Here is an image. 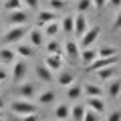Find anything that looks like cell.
I'll use <instances>...</instances> for the list:
<instances>
[{
	"instance_id": "5",
	"label": "cell",
	"mask_w": 121,
	"mask_h": 121,
	"mask_svg": "<svg viewBox=\"0 0 121 121\" xmlns=\"http://www.w3.org/2000/svg\"><path fill=\"white\" fill-rule=\"evenodd\" d=\"M99 35H101V26H89L87 28V32L79 39V47L81 48H89V47H93V43H95L97 39H99Z\"/></svg>"
},
{
	"instance_id": "11",
	"label": "cell",
	"mask_w": 121,
	"mask_h": 121,
	"mask_svg": "<svg viewBox=\"0 0 121 121\" xmlns=\"http://www.w3.org/2000/svg\"><path fill=\"white\" fill-rule=\"evenodd\" d=\"M55 20H56V12L55 10L44 8V10H39V14H36V26H39V28H43L44 24L55 22Z\"/></svg>"
},
{
	"instance_id": "27",
	"label": "cell",
	"mask_w": 121,
	"mask_h": 121,
	"mask_svg": "<svg viewBox=\"0 0 121 121\" xmlns=\"http://www.w3.org/2000/svg\"><path fill=\"white\" fill-rule=\"evenodd\" d=\"M73 24H75V16L69 14L60 20V32H65V35H73Z\"/></svg>"
},
{
	"instance_id": "1",
	"label": "cell",
	"mask_w": 121,
	"mask_h": 121,
	"mask_svg": "<svg viewBox=\"0 0 121 121\" xmlns=\"http://www.w3.org/2000/svg\"><path fill=\"white\" fill-rule=\"evenodd\" d=\"M10 111L14 115L22 117V115H28V113H36L39 111V105L35 101H28V99H14L10 103Z\"/></svg>"
},
{
	"instance_id": "17",
	"label": "cell",
	"mask_w": 121,
	"mask_h": 121,
	"mask_svg": "<svg viewBox=\"0 0 121 121\" xmlns=\"http://www.w3.org/2000/svg\"><path fill=\"white\" fill-rule=\"evenodd\" d=\"M47 52H48V55H60V56H65V44L60 43V40H56V39H48Z\"/></svg>"
},
{
	"instance_id": "35",
	"label": "cell",
	"mask_w": 121,
	"mask_h": 121,
	"mask_svg": "<svg viewBox=\"0 0 121 121\" xmlns=\"http://www.w3.org/2000/svg\"><path fill=\"white\" fill-rule=\"evenodd\" d=\"M22 4H24V6H28L30 10H39L40 0H22Z\"/></svg>"
},
{
	"instance_id": "20",
	"label": "cell",
	"mask_w": 121,
	"mask_h": 121,
	"mask_svg": "<svg viewBox=\"0 0 121 121\" xmlns=\"http://www.w3.org/2000/svg\"><path fill=\"white\" fill-rule=\"evenodd\" d=\"M121 95V79L115 77L109 81V87H107V97H111V99H117V97Z\"/></svg>"
},
{
	"instance_id": "38",
	"label": "cell",
	"mask_w": 121,
	"mask_h": 121,
	"mask_svg": "<svg viewBox=\"0 0 121 121\" xmlns=\"http://www.w3.org/2000/svg\"><path fill=\"white\" fill-rule=\"evenodd\" d=\"M20 121H40V119H39V113H28V115H22Z\"/></svg>"
},
{
	"instance_id": "33",
	"label": "cell",
	"mask_w": 121,
	"mask_h": 121,
	"mask_svg": "<svg viewBox=\"0 0 121 121\" xmlns=\"http://www.w3.org/2000/svg\"><path fill=\"white\" fill-rule=\"evenodd\" d=\"M83 121H99V113L87 109V111H85V117H83Z\"/></svg>"
},
{
	"instance_id": "26",
	"label": "cell",
	"mask_w": 121,
	"mask_h": 121,
	"mask_svg": "<svg viewBox=\"0 0 121 121\" xmlns=\"http://www.w3.org/2000/svg\"><path fill=\"white\" fill-rule=\"evenodd\" d=\"M55 117H56V121H65V119H69L71 117V107L69 105H56V109H55Z\"/></svg>"
},
{
	"instance_id": "2",
	"label": "cell",
	"mask_w": 121,
	"mask_h": 121,
	"mask_svg": "<svg viewBox=\"0 0 121 121\" xmlns=\"http://www.w3.org/2000/svg\"><path fill=\"white\" fill-rule=\"evenodd\" d=\"M28 26L26 24H20V26H10L8 32L4 35V39H2V43H4V47H8V44H14V43H20L22 39H24V35H28Z\"/></svg>"
},
{
	"instance_id": "23",
	"label": "cell",
	"mask_w": 121,
	"mask_h": 121,
	"mask_svg": "<svg viewBox=\"0 0 121 121\" xmlns=\"http://www.w3.org/2000/svg\"><path fill=\"white\" fill-rule=\"evenodd\" d=\"M56 32H60V22L55 20V22H48V24L43 26V35L47 36V39H55Z\"/></svg>"
},
{
	"instance_id": "14",
	"label": "cell",
	"mask_w": 121,
	"mask_h": 121,
	"mask_svg": "<svg viewBox=\"0 0 121 121\" xmlns=\"http://www.w3.org/2000/svg\"><path fill=\"white\" fill-rule=\"evenodd\" d=\"M85 107L101 115V113H105V101H103V97H87V105Z\"/></svg>"
},
{
	"instance_id": "34",
	"label": "cell",
	"mask_w": 121,
	"mask_h": 121,
	"mask_svg": "<svg viewBox=\"0 0 121 121\" xmlns=\"http://www.w3.org/2000/svg\"><path fill=\"white\" fill-rule=\"evenodd\" d=\"M111 28H113V30H121V8H119V12L115 14V18H113Z\"/></svg>"
},
{
	"instance_id": "42",
	"label": "cell",
	"mask_w": 121,
	"mask_h": 121,
	"mask_svg": "<svg viewBox=\"0 0 121 121\" xmlns=\"http://www.w3.org/2000/svg\"><path fill=\"white\" fill-rule=\"evenodd\" d=\"M0 117H4V113H2V109H0Z\"/></svg>"
},
{
	"instance_id": "30",
	"label": "cell",
	"mask_w": 121,
	"mask_h": 121,
	"mask_svg": "<svg viewBox=\"0 0 121 121\" xmlns=\"http://www.w3.org/2000/svg\"><path fill=\"white\" fill-rule=\"evenodd\" d=\"M91 8H93V2H91V0H77V2H75V12L85 14L87 10H91Z\"/></svg>"
},
{
	"instance_id": "44",
	"label": "cell",
	"mask_w": 121,
	"mask_h": 121,
	"mask_svg": "<svg viewBox=\"0 0 121 121\" xmlns=\"http://www.w3.org/2000/svg\"><path fill=\"white\" fill-rule=\"evenodd\" d=\"M0 89H2V83H0Z\"/></svg>"
},
{
	"instance_id": "19",
	"label": "cell",
	"mask_w": 121,
	"mask_h": 121,
	"mask_svg": "<svg viewBox=\"0 0 121 121\" xmlns=\"http://www.w3.org/2000/svg\"><path fill=\"white\" fill-rule=\"evenodd\" d=\"M14 60H16V52H14V48H8V47L0 48V65H12Z\"/></svg>"
},
{
	"instance_id": "22",
	"label": "cell",
	"mask_w": 121,
	"mask_h": 121,
	"mask_svg": "<svg viewBox=\"0 0 121 121\" xmlns=\"http://www.w3.org/2000/svg\"><path fill=\"white\" fill-rule=\"evenodd\" d=\"M83 95H87V97H103L105 91L101 89L99 85H95V83H87V85L83 87Z\"/></svg>"
},
{
	"instance_id": "16",
	"label": "cell",
	"mask_w": 121,
	"mask_h": 121,
	"mask_svg": "<svg viewBox=\"0 0 121 121\" xmlns=\"http://www.w3.org/2000/svg\"><path fill=\"white\" fill-rule=\"evenodd\" d=\"M97 48H81V55H79V60H81V65L83 67H87V65H91V63H93V60L97 59Z\"/></svg>"
},
{
	"instance_id": "39",
	"label": "cell",
	"mask_w": 121,
	"mask_h": 121,
	"mask_svg": "<svg viewBox=\"0 0 121 121\" xmlns=\"http://www.w3.org/2000/svg\"><path fill=\"white\" fill-rule=\"evenodd\" d=\"M107 4L111 6V8H117V10H119V8H121V0H107Z\"/></svg>"
},
{
	"instance_id": "3",
	"label": "cell",
	"mask_w": 121,
	"mask_h": 121,
	"mask_svg": "<svg viewBox=\"0 0 121 121\" xmlns=\"http://www.w3.org/2000/svg\"><path fill=\"white\" fill-rule=\"evenodd\" d=\"M119 59H121L119 55H113V56H97L91 65L85 67V71L95 73V71H99V69H105V67H111V65H115V63H119Z\"/></svg>"
},
{
	"instance_id": "40",
	"label": "cell",
	"mask_w": 121,
	"mask_h": 121,
	"mask_svg": "<svg viewBox=\"0 0 121 121\" xmlns=\"http://www.w3.org/2000/svg\"><path fill=\"white\" fill-rule=\"evenodd\" d=\"M4 81H8V71H4L0 67V83H4Z\"/></svg>"
},
{
	"instance_id": "21",
	"label": "cell",
	"mask_w": 121,
	"mask_h": 121,
	"mask_svg": "<svg viewBox=\"0 0 121 121\" xmlns=\"http://www.w3.org/2000/svg\"><path fill=\"white\" fill-rule=\"evenodd\" d=\"M95 75L101 81H111V79L117 77V67L111 65V67H105V69H99V71H95Z\"/></svg>"
},
{
	"instance_id": "36",
	"label": "cell",
	"mask_w": 121,
	"mask_h": 121,
	"mask_svg": "<svg viewBox=\"0 0 121 121\" xmlns=\"http://www.w3.org/2000/svg\"><path fill=\"white\" fill-rule=\"evenodd\" d=\"M107 121H121V109H115L107 115Z\"/></svg>"
},
{
	"instance_id": "28",
	"label": "cell",
	"mask_w": 121,
	"mask_h": 121,
	"mask_svg": "<svg viewBox=\"0 0 121 121\" xmlns=\"http://www.w3.org/2000/svg\"><path fill=\"white\" fill-rule=\"evenodd\" d=\"M97 55L99 56H113V55H119V51L113 44H103L101 48H97Z\"/></svg>"
},
{
	"instance_id": "7",
	"label": "cell",
	"mask_w": 121,
	"mask_h": 121,
	"mask_svg": "<svg viewBox=\"0 0 121 121\" xmlns=\"http://www.w3.org/2000/svg\"><path fill=\"white\" fill-rule=\"evenodd\" d=\"M18 95H20V99L32 101L36 95H39V83H20V87H18Z\"/></svg>"
},
{
	"instance_id": "15",
	"label": "cell",
	"mask_w": 121,
	"mask_h": 121,
	"mask_svg": "<svg viewBox=\"0 0 121 121\" xmlns=\"http://www.w3.org/2000/svg\"><path fill=\"white\" fill-rule=\"evenodd\" d=\"M28 44H32V47H43L44 44V35L40 32L39 26L28 30Z\"/></svg>"
},
{
	"instance_id": "37",
	"label": "cell",
	"mask_w": 121,
	"mask_h": 121,
	"mask_svg": "<svg viewBox=\"0 0 121 121\" xmlns=\"http://www.w3.org/2000/svg\"><path fill=\"white\" fill-rule=\"evenodd\" d=\"M91 2H93V8L95 10H103L107 6V0H91Z\"/></svg>"
},
{
	"instance_id": "25",
	"label": "cell",
	"mask_w": 121,
	"mask_h": 121,
	"mask_svg": "<svg viewBox=\"0 0 121 121\" xmlns=\"http://www.w3.org/2000/svg\"><path fill=\"white\" fill-rule=\"evenodd\" d=\"M67 97L69 99H81L83 97V85H79V83H73V85L67 87Z\"/></svg>"
},
{
	"instance_id": "24",
	"label": "cell",
	"mask_w": 121,
	"mask_h": 121,
	"mask_svg": "<svg viewBox=\"0 0 121 121\" xmlns=\"http://www.w3.org/2000/svg\"><path fill=\"white\" fill-rule=\"evenodd\" d=\"M14 52H16V56H20V59H30V56L35 55V47H32V44H18V47L14 48Z\"/></svg>"
},
{
	"instance_id": "32",
	"label": "cell",
	"mask_w": 121,
	"mask_h": 121,
	"mask_svg": "<svg viewBox=\"0 0 121 121\" xmlns=\"http://www.w3.org/2000/svg\"><path fill=\"white\" fill-rule=\"evenodd\" d=\"M67 6V0H48V10H63Z\"/></svg>"
},
{
	"instance_id": "10",
	"label": "cell",
	"mask_w": 121,
	"mask_h": 121,
	"mask_svg": "<svg viewBox=\"0 0 121 121\" xmlns=\"http://www.w3.org/2000/svg\"><path fill=\"white\" fill-rule=\"evenodd\" d=\"M43 63L52 71V73H59V71H63V65H65V60H63V56H60V55H47Z\"/></svg>"
},
{
	"instance_id": "43",
	"label": "cell",
	"mask_w": 121,
	"mask_h": 121,
	"mask_svg": "<svg viewBox=\"0 0 121 121\" xmlns=\"http://www.w3.org/2000/svg\"><path fill=\"white\" fill-rule=\"evenodd\" d=\"M0 121H4V117H0Z\"/></svg>"
},
{
	"instance_id": "6",
	"label": "cell",
	"mask_w": 121,
	"mask_h": 121,
	"mask_svg": "<svg viewBox=\"0 0 121 121\" xmlns=\"http://www.w3.org/2000/svg\"><path fill=\"white\" fill-rule=\"evenodd\" d=\"M79 55H81V47H79V43H77V40H73V39H69L65 43V56L71 60V63H79V65H81Z\"/></svg>"
},
{
	"instance_id": "18",
	"label": "cell",
	"mask_w": 121,
	"mask_h": 121,
	"mask_svg": "<svg viewBox=\"0 0 121 121\" xmlns=\"http://www.w3.org/2000/svg\"><path fill=\"white\" fill-rule=\"evenodd\" d=\"M75 83V73L73 71H59V77H56V85L59 87H69Z\"/></svg>"
},
{
	"instance_id": "13",
	"label": "cell",
	"mask_w": 121,
	"mask_h": 121,
	"mask_svg": "<svg viewBox=\"0 0 121 121\" xmlns=\"http://www.w3.org/2000/svg\"><path fill=\"white\" fill-rule=\"evenodd\" d=\"M35 73H36V77L40 79V83H52V79H55V73H52L44 63H43V65H36Z\"/></svg>"
},
{
	"instance_id": "31",
	"label": "cell",
	"mask_w": 121,
	"mask_h": 121,
	"mask_svg": "<svg viewBox=\"0 0 121 121\" xmlns=\"http://www.w3.org/2000/svg\"><path fill=\"white\" fill-rule=\"evenodd\" d=\"M24 4H22V0H6L4 2V10L6 12H12V10H22Z\"/></svg>"
},
{
	"instance_id": "41",
	"label": "cell",
	"mask_w": 121,
	"mask_h": 121,
	"mask_svg": "<svg viewBox=\"0 0 121 121\" xmlns=\"http://www.w3.org/2000/svg\"><path fill=\"white\" fill-rule=\"evenodd\" d=\"M0 109H4V99H0Z\"/></svg>"
},
{
	"instance_id": "12",
	"label": "cell",
	"mask_w": 121,
	"mask_h": 121,
	"mask_svg": "<svg viewBox=\"0 0 121 121\" xmlns=\"http://www.w3.org/2000/svg\"><path fill=\"white\" fill-rule=\"evenodd\" d=\"M56 101V93L52 89H44V91H40L39 95H36V105H52Z\"/></svg>"
},
{
	"instance_id": "4",
	"label": "cell",
	"mask_w": 121,
	"mask_h": 121,
	"mask_svg": "<svg viewBox=\"0 0 121 121\" xmlns=\"http://www.w3.org/2000/svg\"><path fill=\"white\" fill-rule=\"evenodd\" d=\"M28 75V65H26V59H20V60H14L12 63V73H10V79L12 83H22L24 77Z\"/></svg>"
},
{
	"instance_id": "8",
	"label": "cell",
	"mask_w": 121,
	"mask_h": 121,
	"mask_svg": "<svg viewBox=\"0 0 121 121\" xmlns=\"http://www.w3.org/2000/svg\"><path fill=\"white\" fill-rule=\"evenodd\" d=\"M75 24H73V35L77 36V39H81L83 35L87 32V28H89V22H87V16L81 12H75Z\"/></svg>"
},
{
	"instance_id": "29",
	"label": "cell",
	"mask_w": 121,
	"mask_h": 121,
	"mask_svg": "<svg viewBox=\"0 0 121 121\" xmlns=\"http://www.w3.org/2000/svg\"><path fill=\"white\" fill-rule=\"evenodd\" d=\"M85 111H87L85 105H75V107L71 109V117H73V121H83V117H85Z\"/></svg>"
},
{
	"instance_id": "9",
	"label": "cell",
	"mask_w": 121,
	"mask_h": 121,
	"mask_svg": "<svg viewBox=\"0 0 121 121\" xmlns=\"http://www.w3.org/2000/svg\"><path fill=\"white\" fill-rule=\"evenodd\" d=\"M6 20H8V26H20V24H26V22H28V12H26L24 8H22V10H12V12H8Z\"/></svg>"
}]
</instances>
